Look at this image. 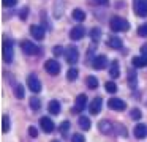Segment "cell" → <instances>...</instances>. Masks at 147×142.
<instances>
[{
	"label": "cell",
	"mask_w": 147,
	"mask_h": 142,
	"mask_svg": "<svg viewBox=\"0 0 147 142\" xmlns=\"http://www.w3.org/2000/svg\"><path fill=\"white\" fill-rule=\"evenodd\" d=\"M71 142H86V137H84L81 133H74L71 136Z\"/></svg>",
	"instance_id": "obj_32"
},
{
	"label": "cell",
	"mask_w": 147,
	"mask_h": 142,
	"mask_svg": "<svg viewBox=\"0 0 147 142\" xmlns=\"http://www.w3.org/2000/svg\"><path fill=\"white\" fill-rule=\"evenodd\" d=\"M109 74H111V77H119V74H120V71H119V62L117 60H114V62L111 63V68H109Z\"/></svg>",
	"instance_id": "obj_21"
},
{
	"label": "cell",
	"mask_w": 147,
	"mask_h": 142,
	"mask_svg": "<svg viewBox=\"0 0 147 142\" xmlns=\"http://www.w3.org/2000/svg\"><path fill=\"white\" fill-rule=\"evenodd\" d=\"M40 126H41V129L45 133H52L54 131V128H55V125H54V122H52L51 118H48V117H43V118H40Z\"/></svg>",
	"instance_id": "obj_10"
},
{
	"label": "cell",
	"mask_w": 147,
	"mask_h": 142,
	"mask_svg": "<svg viewBox=\"0 0 147 142\" xmlns=\"http://www.w3.org/2000/svg\"><path fill=\"white\" fill-rule=\"evenodd\" d=\"M3 60L7 63L13 62V43L7 38L3 40Z\"/></svg>",
	"instance_id": "obj_4"
},
{
	"label": "cell",
	"mask_w": 147,
	"mask_h": 142,
	"mask_svg": "<svg viewBox=\"0 0 147 142\" xmlns=\"http://www.w3.org/2000/svg\"><path fill=\"white\" fill-rule=\"evenodd\" d=\"M48 110H49V114H52V115H57V114H60V110H62L60 103H59L57 100L49 101V104H48Z\"/></svg>",
	"instance_id": "obj_18"
},
{
	"label": "cell",
	"mask_w": 147,
	"mask_h": 142,
	"mask_svg": "<svg viewBox=\"0 0 147 142\" xmlns=\"http://www.w3.org/2000/svg\"><path fill=\"white\" fill-rule=\"evenodd\" d=\"M138 35H139V36H142V38H147V22L138 27Z\"/></svg>",
	"instance_id": "obj_30"
},
{
	"label": "cell",
	"mask_w": 147,
	"mask_h": 142,
	"mask_svg": "<svg viewBox=\"0 0 147 142\" xmlns=\"http://www.w3.org/2000/svg\"><path fill=\"white\" fill-rule=\"evenodd\" d=\"M86 82H87V87L92 88V90H95V88L98 87V79H96L95 76H89Z\"/></svg>",
	"instance_id": "obj_24"
},
{
	"label": "cell",
	"mask_w": 147,
	"mask_h": 142,
	"mask_svg": "<svg viewBox=\"0 0 147 142\" xmlns=\"http://www.w3.org/2000/svg\"><path fill=\"white\" fill-rule=\"evenodd\" d=\"M105 88H106V92H109V93H115V92H117V85H115V82H112V81L106 82Z\"/></svg>",
	"instance_id": "obj_27"
},
{
	"label": "cell",
	"mask_w": 147,
	"mask_h": 142,
	"mask_svg": "<svg viewBox=\"0 0 147 142\" xmlns=\"http://www.w3.org/2000/svg\"><path fill=\"white\" fill-rule=\"evenodd\" d=\"M101 106H103V100L100 96L93 98V101L89 104V112L92 114V115H95V114H98L100 110H101Z\"/></svg>",
	"instance_id": "obj_12"
},
{
	"label": "cell",
	"mask_w": 147,
	"mask_h": 142,
	"mask_svg": "<svg viewBox=\"0 0 147 142\" xmlns=\"http://www.w3.org/2000/svg\"><path fill=\"white\" fill-rule=\"evenodd\" d=\"M18 0H3V6H8V8H11V6L16 5Z\"/></svg>",
	"instance_id": "obj_36"
},
{
	"label": "cell",
	"mask_w": 147,
	"mask_h": 142,
	"mask_svg": "<svg viewBox=\"0 0 147 142\" xmlns=\"http://www.w3.org/2000/svg\"><path fill=\"white\" fill-rule=\"evenodd\" d=\"M131 65L134 66V68H144V66H147V55H138V57H133V60H131Z\"/></svg>",
	"instance_id": "obj_16"
},
{
	"label": "cell",
	"mask_w": 147,
	"mask_h": 142,
	"mask_svg": "<svg viewBox=\"0 0 147 142\" xmlns=\"http://www.w3.org/2000/svg\"><path fill=\"white\" fill-rule=\"evenodd\" d=\"M73 19H74V21H79V22H82L84 19H86V13H84L82 9H79V8L73 9Z\"/></svg>",
	"instance_id": "obj_22"
},
{
	"label": "cell",
	"mask_w": 147,
	"mask_h": 142,
	"mask_svg": "<svg viewBox=\"0 0 147 142\" xmlns=\"http://www.w3.org/2000/svg\"><path fill=\"white\" fill-rule=\"evenodd\" d=\"M30 33H32V36L35 38V40H43L45 38V27H41V25H30Z\"/></svg>",
	"instance_id": "obj_13"
},
{
	"label": "cell",
	"mask_w": 147,
	"mask_h": 142,
	"mask_svg": "<svg viewBox=\"0 0 147 142\" xmlns=\"http://www.w3.org/2000/svg\"><path fill=\"white\" fill-rule=\"evenodd\" d=\"M100 35H101V32H100V28H93L92 32H90V36H92L93 41H96L100 38Z\"/></svg>",
	"instance_id": "obj_34"
},
{
	"label": "cell",
	"mask_w": 147,
	"mask_h": 142,
	"mask_svg": "<svg viewBox=\"0 0 147 142\" xmlns=\"http://www.w3.org/2000/svg\"><path fill=\"white\" fill-rule=\"evenodd\" d=\"M21 47H22L24 54H27V55H38L40 54V47L32 41H22Z\"/></svg>",
	"instance_id": "obj_3"
},
{
	"label": "cell",
	"mask_w": 147,
	"mask_h": 142,
	"mask_svg": "<svg viewBox=\"0 0 147 142\" xmlns=\"http://www.w3.org/2000/svg\"><path fill=\"white\" fill-rule=\"evenodd\" d=\"M109 27H111L112 32H127L128 28H130V24H128L125 19L122 17H112L111 21H109Z\"/></svg>",
	"instance_id": "obj_1"
},
{
	"label": "cell",
	"mask_w": 147,
	"mask_h": 142,
	"mask_svg": "<svg viewBox=\"0 0 147 142\" xmlns=\"http://www.w3.org/2000/svg\"><path fill=\"white\" fill-rule=\"evenodd\" d=\"M133 8L139 17H146L147 16V0H134Z\"/></svg>",
	"instance_id": "obj_2"
},
{
	"label": "cell",
	"mask_w": 147,
	"mask_h": 142,
	"mask_svg": "<svg viewBox=\"0 0 147 142\" xmlns=\"http://www.w3.org/2000/svg\"><path fill=\"white\" fill-rule=\"evenodd\" d=\"M59 129H60L62 136L63 137H68V129H70V122L68 120H65V122L60 123V126H59Z\"/></svg>",
	"instance_id": "obj_23"
},
{
	"label": "cell",
	"mask_w": 147,
	"mask_h": 142,
	"mask_svg": "<svg viewBox=\"0 0 147 142\" xmlns=\"http://www.w3.org/2000/svg\"><path fill=\"white\" fill-rule=\"evenodd\" d=\"M2 131H3V133L10 131V117H8L7 114L2 117Z\"/></svg>",
	"instance_id": "obj_26"
},
{
	"label": "cell",
	"mask_w": 147,
	"mask_h": 142,
	"mask_svg": "<svg viewBox=\"0 0 147 142\" xmlns=\"http://www.w3.org/2000/svg\"><path fill=\"white\" fill-rule=\"evenodd\" d=\"M92 66L95 69H105L106 66H108V59H106L105 55L95 57V59H93V62H92Z\"/></svg>",
	"instance_id": "obj_14"
},
{
	"label": "cell",
	"mask_w": 147,
	"mask_h": 142,
	"mask_svg": "<svg viewBox=\"0 0 147 142\" xmlns=\"http://www.w3.org/2000/svg\"><path fill=\"white\" fill-rule=\"evenodd\" d=\"M27 13H29V8H27V6H26V8H22V11L19 13V16H21L22 21H26V19H27Z\"/></svg>",
	"instance_id": "obj_38"
},
{
	"label": "cell",
	"mask_w": 147,
	"mask_h": 142,
	"mask_svg": "<svg viewBox=\"0 0 147 142\" xmlns=\"http://www.w3.org/2000/svg\"><path fill=\"white\" fill-rule=\"evenodd\" d=\"M27 85H29V88L33 93H40V92H41V82H40V79L33 74L27 77Z\"/></svg>",
	"instance_id": "obj_8"
},
{
	"label": "cell",
	"mask_w": 147,
	"mask_h": 142,
	"mask_svg": "<svg viewBox=\"0 0 147 142\" xmlns=\"http://www.w3.org/2000/svg\"><path fill=\"white\" fill-rule=\"evenodd\" d=\"M87 106V96L84 93L78 95L76 96V101H74V107H73V112L74 114H81Z\"/></svg>",
	"instance_id": "obj_5"
},
{
	"label": "cell",
	"mask_w": 147,
	"mask_h": 142,
	"mask_svg": "<svg viewBox=\"0 0 147 142\" xmlns=\"http://www.w3.org/2000/svg\"><path fill=\"white\" fill-rule=\"evenodd\" d=\"M30 107H32L33 110H38L40 107H41V103H40L38 98H32V100H30Z\"/></svg>",
	"instance_id": "obj_31"
},
{
	"label": "cell",
	"mask_w": 147,
	"mask_h": 142,
	"mask_svg": "<svg viewBox=\"0 0 147 142\" xmlns=\"http://www.w3.org/2000/svg\"><path fill=\"white\" fill-rule=\"evenodd\" d=\"M52 54H54V55H62V54H65L63 52V49H62V46H55L54 49H52Z\"/></svg>",
	"instance_id": "obj_35"
},
{
	"label": "cell",
	"mask_w": 147,
	"mask_h": 142,
	"mask_svg": "<svg viewBox=\"0 0 147 142\" xmlns=\"http://www.w3.org/2000/svg\"><path fill=\"white\" fill-rule=\"evenodd\" d=\"M14 96L19 98V100L24 98V87L22 85H16V87H14Z\"/></svg>",
	"instance_id": "obj_29"
},
{
	"label": "cell",
	"mask_w": 147,
	"mask_h": 142,
	"mask_svg": "<svg viewBox=\"0 0 147 142\" xmlns=\"http://www.w3.org/2000/svg\"><path fill=\"white\" fill-rule=\"evenodd\" d=\"M92 3H96V5L106 6V5H109V0H92Z\"/></svg>",
	"instance_id": "obj_39"
},
{
	"label": "cell",
	"mask_w": 147,
	"mask_h": 142,
	"mask_svg": "<svg viewBox=\"0 0 147 142\" xmlns=\"http://www.w3.org/2000/svg\"><path fill=\"white\" fill-rule=\"evenodd\" d=\"M52 142H57V141H52Z\"/></svg>",
	"instance_id": "obj_41"
},
{
	"label": "cell",
	"mask_w": 147,
	"mask_h": 142,
	"mask_svg": "<svg viewBox=\"0 0 147 142\" xmlns=\"http://www.w3.org/2000/svg\"><path fill=\"white\" fill-rule=\"evenodd\" d=\"M133 133H134V137H138V139H144V137L147 136V126H146V125H142V123H138V125L134 126Z\"/></svg>",
	"instance_id": "obj_15"
},
{
	"label": "cell",
	"mask_w": 147,
	"mask_h": 142,
	"mask_svg": "<svg viewBox=\"0 0 147 142\" xmlns=\"http://www.w3.org/2000/svg\"><path fill=\"white\" fill-rule=\"evenodd\" d=\"M29 134L32 136V137H36V136H38V131H36L35 126H29Z\"/></svg>",
	"instance_id": "obj_37"
},
{
	"label": "cell",
	"mask_w": 147,
	"mask_h": 142,
	"mask_svg": "<svg viewBox=\"0 0 147 142\" xmlns=\"http://www.w3.org/2000/svg\"><path fill=\"white\" fill-rule=\"evenodd\" d=\"M45 69H46V71H48L51 76H57L59 73H60V65H59L57 60L51 59V60H46V63H45Z\"/></svg>",
	"instance_id": "obj_6"
},
{
	"label": "cell",
	"mask_w": 147,
	"mask_h": 142,
	"mask_svg": "<svg viewBox=\"0 0 147 142\" xmlns=\"http://www.w3.org/2000/svg\"><path fill=\"white\" fill-rule=\"evenodd\" d=\"M108 106L111 107L112 110H125L127 109V103H125L123 100H120V98H111V100L108 101Z\"/></svg>",
	"instance_id": "obj_9"
},
{
	"label": "cell",
	"mask_w": 147,
	"mask_h": 142,
	"mask_svg": "<svg viewBox=\"0 0 147 142\" xmlns=\"http://www.w3.org/2000/svg\"><path fill=\"white\" fill-rule=\"evenodd\" d=\"M98 128H100V133L101 134H111L112 133V123L109 120H101L98 123Z\"/></svg>",
	"instance_id": "obj_17"
},
{
	"label": "cell",
	"mask_w": 147,
	"mask_h": 142,
	"mask_svg": "<svg viewBox=\"0 0 147 142\" xmlns=\"http://www.w3.org/2000/svg\"><path fill=\"white\" fill-rule=\"evenodd\" d=\"M108 46L112 47V49H120V47H122V40H120V38H117V36H111L108 40Z\"/></svg>",
	"instance_id": "obj_20"
},
{
	"label": "cell",
	"mask_w": 147,
	"mask_h": 142,
	"mask_svg": "<svg viewBox=\"0 0 147 142\" xmlns=\"http://www.w3.org/2000/svg\"><path fill=\"white\" fill-rule=\"evenodd\" d=\"M128 84H130V87H134V85H136V74H134V71H131V69H128Z\"/></svg>",
	"instance_id": "obj_28"
},
{
	"label": "cell",
	"mask_w": 147,
	"mask_h": 142,
	"mask_svg": "<svg viewBox=\"0 0 147 142\" xmlns=\"http://www.w3.org/2000/svg\"><path fill=\"white\" fill-rule=\"evenodd\" d=\"M78 74H79V71H78L76 68H70V69H68V73H67V79L70 82H73V81H76V79H78Z\"/></svg>",
	"instance_id": "obj_25"
},
{
	"label": "cell",
	"mask_w": 147,
	"mask_h": 142,
	"mask_svg": "<svg viewBox=\"0 0 147 142\" xmlns=\"http://www.w3.org/2000/svg\"><path fill=\"white\" fill-rule=\"evenodd\" d=\"M84 35H86V28H84L82 25H76V27H73V28H71V32H70V38H71V40H74V41L82 40Z\"/></svg>",
	"instance_id": "obj_11"
},
{
	"label": "cell",
	"mask_w": 147,
	"mask_h": 142,
	"mask_svg": "<svg viewBox=\"0 0 147 142\" xmlns=\"http://www.w3.org/2000/svg\"><path fill=\"white\" fill-rule=\"evenodd\" d=\"M65 59H67V62L70 63V65H74V63L79 60V52H78V49L74 46L68 47L67 50H65Z\"/></svg>",
	"instance_id": "obj_7"
},
{
	"label": "cell",
	"mask_w": 147,
	"mask_h": 142,
	"mask_svg": "<svg viewBox=\"0 0 147 142\" xmlns=\"http://www.w3.org/2000/svg\"><path fill=\"white\" fill-rule=\"evenodd\" d=\"M78 123H79V126L84 129V131H89V129H90V126H92L90 120L87 118V117H84V115H81L79 118H78Z\"/></svg>",
	"instance_id": "obj_19"
},
{
	"label": "cell",
	"mask_w": 147,
	"mask_h": 142,
	"mask_svg": "<svg viewBox=\"0 0 147 142\" xmlns=\"http://www.w3.org/2000/svg\"><path fill=\"white\" fill-rule=\"evenodd\" d=\"M117 133H119V134H122V136H127V131H125V128L122 125H117Z\"/></svg>",
	"instance_id": "obj_40"
},
{
	"label": "cell",
	"mask_w": 147,
	"mask_h": 142,
	"mask_svg": "<svg viewBox=\"0 0 147 142\" xmlns=\"http://www.w3.org/2000/svg\"><path fill=\"white\" fill-rule=\"evenodd\" d=\"M130 117H131V118H133V120H139V118H141V117H142V115H141V110L138 109V107H134V109H133V110H131V112H130Z\"/></svg>",
	"instance_id": "obj_33"
}]
</instances>
